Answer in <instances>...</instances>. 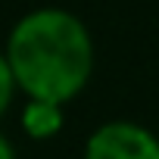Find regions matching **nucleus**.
I'll use <instances>...</instances> for the list:
<instances>
[{"label":"nucleus","instance_id":"nucleus-4","mask_svg":"<svg viewBox=\"0 0 159 159\" xmlns=\"http://www.w3.org/2000/svg\"><path fill=\"white\" fill-rule=\"evenodd\" d=\"M13 94H16V78H13L7 53H0V116H3L7 106L13 103Z\"/></svg>","mask_w":159,"mask_h":159},{"label":"nucleus","instance_id":"nucleus-2","mask_svg":"<svg viewBox=\"0 0 159 159\" xmlns=\"http://www.w3.org/2000/svg\"><path fill=\"white\" fill-rule=\"evenodd\" d=\"M84 159H159V140L137 122H106L88 137Z\"/></svg>","mask_w":159,"mask_h":159},{"label":"nucleus","instance_id":"nucleus-3","mask_svg":"<svg viewBox=\"0 0 159 159\" xmlns=\"http://www.w3.org/2000/svg\"><path fill=\"white\" fill-rule=\"evenodd\" d=\"M22 128L31 137H38V140L53 137L62 128V103H53V100H28V106L22 109Z\"/></svg>","mask_w":159,"mask_h":159},{"label":"nucleus","instance_id":"nucleus-1","mask_svg":"<svg viewBox=\"0 0 159 159\" xmlns=\"http://www.w3.org/2000/svg\"><path fill=\"white\" fill-rule=\"evenodd\" d=\"M16 88L28 100L69 103L84 91L94 72V41L88 25L56 7L25 13L7 41Z\"/></svg>","mask_w":159,"mask_h":159},{"label":"nucleus","instance_id":"nucleus-5","mask_svg":"<svg viewBox=\"0 0 159 159\" xmlns=\"http://www.w3.org/2000/svg\"><path fill=\"white\" fill-rule=\"evenodd\" d=\"M0 159H16V147L7 134H0Z\"/></svg>","mask_w":159,"mask_h":159}]
</instances>
